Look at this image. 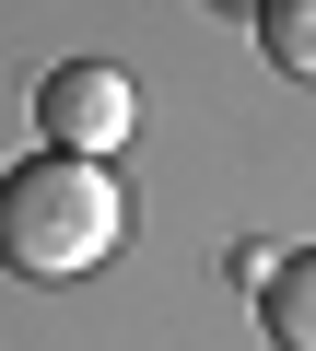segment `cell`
<instances>
[{
    "instance_id": "obj_1",
    "label": "cell",
    "mask_w": 316,
    "mask_h": 351,
    "mask_svg": "<svg viewBox=\"0 0 316 351\" xmlns=\"http://www.w3.org/2000/svg\"><path fill=\"white\" fill-rule=\"evenodd\" d=\"M129 234V199L106 164H71V152H36L0 176V269L24 281H82L94 258H117Z\"/></svg>"
},
{
    "instance_id": "obj_2",
    "label": "cell",
    "mask_w": 316,
    "mask_h": 351,
    "mask_svg": "<svg viewBox=\"0 0 316 351\" xmlns=\"http://www.w3.org/2000/svg\"><path fill=\"white\" fill-rule=\"evenodd\" d=\"M129 129H141V82H129L117 59H59V71L36 82V141H47V152L106 164Z\"/></svg>"
},
{
    "instance_id": "obj_3",
    "label": "cell",
    "mask_w": 316,
    "mask_h": 351,
    "mask_svg": "<svg viewBox=\"0 0 316 351\" xmlns=\"http://www.w3.org/2000/svg\"><path fill=\"white\" fill-rule=\"evenodd\" d=\"M258 328H269V351H316V246H304V258H269Z\"/></svg>"
},
{
    "instance_id": "obj_4",
    "label": "cell",
    "mask_w": 316,
    "mask_h": 351,
    "mask_svg": "<svg viewBox=\"0 0 316 351\" xmlns=\"http://www.w3.org/2000/svg\"><path fill=\"white\" fill-rule=\"evenodd\" d=\"M258 59L269 71H293V82H316V0H258Z\"/></svg>"
},
{
    "instance_id": "obj_5",
    "label": "cell",
    "mask_w": 316,
    "mask_h": 351,
    "mask_svg": "<svg viewBox=\"0 0 316 351\" xmlns=\"http://www.w3.org/2000/svg\"><path fill=\"white\" fill-rule=\"evenodd\" d=\"M223 12H258V0H223Z\"/></svg>"
}]
</instances>
